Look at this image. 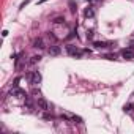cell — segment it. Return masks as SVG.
Segmentation results:
<instances>
[{
    "mask_svg": "<svg viewBox=\"0 0 134 134\" xmlns=\"http://www.w3.org/2000/svg\"><path fill=\"white\" fill-rule=\"evenodd\" d=\"M29 81H30V84L32 85H38L40 82H41V74L38 73V71H32V73H29Z\"/></svg>",
    "mask_w": 134,
    "mask_h": 134,
    "instance_id": "obj_1",
    "label": "cell"
},
{
    "mask_svg": "<svg viewBox=\"0 0 134 134\" xmlns=\"http://www.w3.org/2000/svg\"><path fill=\"white\" fill-rule=\"evenodd\" d=\"M66 52H68L71 57H81L82 55V51L79 47H76V46H71V44L66 46Z\"/></svg>",
    "mask_w": 134,
    "mask_h": 134,
    "instance_id": "obj_2",
    "label": "cell"
},
{
    "mask_svg": "<svg viewBox=\"0 0 134 134\" xmlns=\"http://www.w3.org/2000/svg\"><path fill=\"white\" fill-rule=\"evenodd\" d=\"M121 57L126 58V60H132V58H134V49H132V47L123 49V51H121Z\"/></svg>",
    "mask_w": 134,
    "mask_h": 134,
    "instance_id": "obj_3",
    "label": "cell"
},
{
    "mask_svg": "<svg viewBox=\"0 0 134 134\" xmlns=\"http://www.w3.org/2000/svg\"><path fill=\"white\" fill-rule=\"evenodd\" d=\"M36 104H38V107H40L41 110H47V109H49V103H47L44 98H41V96L38 98V103H36Z\"/></svg>",
    "mask_w": 134,
    "mask_h": 134,
    "instance_id": "obj_4",
    "label": "cell"
},
{
    "mask_svg": "<svg viewBox=\"0 0 134 134\" xmlns=\"http://www.w3.org/2000/svg\"><path fill=\"white\" fill-rule=\"evenodd\" d=\"M33 47H36V49H43V47H44V41H43V38H35V40H33Z\"/></svg>",
    "mask_w": 134,
    "mask_h": 134,
    "instance_id": "obj_5",
    "label": "cell"
},
{
    "mask_svg": "<svg viewBox=\"0 0 134 134\" xmlns=\"http://www.w3.org/2000/svg\"><path fill=\"white\" fill-rule=\"evenodd\" d=\"M47 52H49L51 55H58V54H60V47H58V46H51Z\"/></svg>",
    "mask_w": 134,
    "mask_h": 134,
    "instance_id": "obj_6",
    "label": "cell"
},
{
    "mask_svg": "<svg viewBox=\"0 0 134 134\" xmlns=\"http://www.w3.org/2000/svg\"><path fill=\"white\" fill-rule=\"evenodd\" d=\"M93 46H95L96 49H103V47H107L109 44H107V43H104V41H95V43H93Z\"/></svg>",
    "mask_w": 134,
    "mask_h": 134,
    "instance_id": "obj_7",
    "label": "cell"
},
{
    "mask_svg": "<svg viewBox=\"0 0 134 134\" xmlns=\"http://www.w3.org/2000/svg\"><path fill=\"white\" fill-rule=\"evenodd\" d=\"M84 16H85V18H93V16H95V11H93L92 8H85Z\"/></svg>",
    "mask_w": 134,
    "mask_h": 134,
    "instance_id": "obj_8",
    "label": "cell"
},
{
    "mask_svg": "<svg viewBox=\"0 0 134 134\" xmlns=\"http://www.w3.org/2000/svg\"><path fill=\"white\" fill-rule=\"evenodd\" d=\"M40 60H41V57H40V55H33V57H32V58H30V63H32V65H33V63H38V62H40Z\"/></svg>",
    "mask_w": 134,
    "mask_h": 134,
    "instance_id": "obj_9",
    "label": "cell"
},
{
    "mask_svg": "<svg viewBox=\"0 0 134 134\" xmlns=\"http://www.w3.org/2000/svg\"><path fill=\"white\" fill-rule=\"evenodd\" d=\"M14 93H16V96H18V98H25V96H27V95H25V92H22V90H16Z\"/></svg>",
    "mask_w": 134,
    "mask_h": 134,
    "instance_id": "obj_10",
    "label": "cell"
},
{
    "mask_svg": "<svg viewBox=\"0 0 134 134\" xmlns=\"http://www.w3.org/2000/svg\"><path fill=\"white\" fill-rule=\"evenodd\" d=\"M132 107H134L132 104H126V106H125V112H131V110H132Z\"/></svg>",
    "mask_w": 134,
    "mask_h": 134,
    "instance_id": "obj_11",
    "label": "cell"
},
{
    "mask_svg": "<svg viewBox=\"0 0 134 134\" xmlns=\"http://www.w3.org/2000/svg\"><path fill=\"white\" fill-rule=\"evenodd\" d=\"M54 22H55V24H62V22H65V19H63V18H55Z\"/></svg>",
    "mask_w": 134,
    "mask_h": 134,
    "instance_id": "obj_12",
    "label": "cell"
},
{
    "mask_svg": "<svg viewBox=\"0 0 134 134\" xmlns=\"http://www.w3.org/2000/svg\"><path fill=\"white\" fill-rule=\"evenodd\" d=\"M106 58H107V60H115V54H107Z\"/></svg>",
    "mask_w": 134,
    "mask_h": 134,
    "instance_id": "obj_13",
    "label": "cell"
},
{
    "mask_svg": "<svg viewBox=\"0 0 134 134\" xmlns=\"http://www.w3.org/2000/svg\"><path fill=\"white\" fill-rule=\"evenodd\" d=\"M70 7H71V11L74 13V11H76V5H74V2H70Z\"/></svg>",
    "mask_w": 134,
    "mask_h": 134,
    "instance_id": "obj_14",
    "label": "cell"
},
{
    "mask_svg": "<svg viewBox=\"0 0 134 134\" xmlns=\"http://www.w3.org/2000/svg\"><path fill=\"white\" fill-rule=\"evenodd\" d=\"M29 2H30V0H25V2H24V3H22V5H21V10H22V8H25V5H27V3H29Z\"/></svg>",
    "mask_w": 134,
    "mask_h": 134,
    "instance_id": "obj_15",
    "label": "cell"
},
{
    "mask_svg": "<svg viewBox=\"0 0 134 134\" xmlns=\"http://www.w3.org/2000/svg\"><path fill=\"white\" fill-rule=\"evenodd\" d=\"M32 93H33V95H38V96H40V90H36V88H35V90H33Z\"/></svg>",
    "mask_w": 134,
    "mask_h": 134,
    "instance_id": "obj_16",
    "label": "cell"
}]
</instances>
